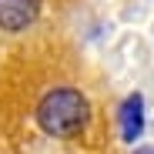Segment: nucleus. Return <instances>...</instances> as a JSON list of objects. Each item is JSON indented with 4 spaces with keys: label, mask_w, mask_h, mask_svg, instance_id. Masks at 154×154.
<instances>
[{
    "label": "nucleus",
    "mask_w": 154,
    "mask_h": 154,
    "mask_svg": "<svg viewBox=\"0 0 154 154\" xmlns=\"http://www.w3.org/2000/svg\"><path fill=\"white\" fill-rule=\"evenodd\" d=\"M91 117V104L81 91L74 87H57L44 94V100L37 104V124L50 137H74L84 131V124Z\"/></svg>",
    "instance_id": "obj_1"
},
{
    "label": "nucleus",
    "mask_w": 154,
    "mask_h": 154,
    "mask_svg": "<svg viewBox=\"0 0 154 154\" xmlns=\"http://www.w3.org/2000/svg\"><path fill=\"white\" fill-rule=\"evenodd\" d=\"M40 14V0H0V27L27 30Z\"/></svg>",
    "instance_id": "obj_2"
},
{
    "label": "nucleus",
    "mask_w": 154,
    "mask_h": 154,
    "mask_svg": "<svg viewBox=\"0 0 154 154\" xmlns=\"http://www.w3.org/2000/svg\"><path fill=\"white\" fill-rule=\"evenodd\" d=\"M141 131H144V100H141V94H131L121 104V137L137 141Z\"/></svg>",
    "instance_id": "obj_3"
}]
</instances>
